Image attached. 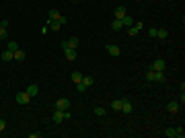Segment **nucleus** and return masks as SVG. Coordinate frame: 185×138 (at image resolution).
I'll return each mask as SVG.
<instances>
[{
    "label": "nucleus",
    "mask_w": 185,
    "mask_h": 138,
    "mask_svg": "<svg viewBox=\"0 0 185 138\" xmlns=\"http://www.w3.org/2000/svg\"><path fill=\"white\" fill-rule=\"evenodd\" d=\"M52 120H54V124H62L64 120H70L68 109H56L54 113H52Z\"/></svg>",
    "instance_id": "f257e3e1"
},
{
    "label": "nucleus",
    "mask_w": 185,
    "mask_h": 138,
    "mask_svg": "<svg viewBox=\"0 0 185 138\" xmlns=\"http://www.w3.org/2000/svg\"><path fill=\"white\" fill-rule=\"evenodd\" d=\"M164 136L167 138H183L185 132H183L181 126H179V128H167V130H164Z\"/></svg>",
    "instance_id": "f03ea898"
},
{
    "label": "nucleus",
    "mask_w": 185,
    "mask_h": 138,
    "mask_svg": "<svg viewBox=\"0 0 185 138\" xmlns=\"http://www.w3.org/2000/svg\"><path fill=\"white\" fill-rule=\"evenodd\" d=\"M78 45H80V39H78V37H70V39H64V41H62V49H64V48L76 49Z\"/></svg>",
    "instance_id": "7ed1b4c3"
},
{
    "label": "nucleus",
    "mask_w": 185,
    "mask_h": 138,
    "mask_svg": "<svg viewBox=\"0 0 185 138\" xmlns=\"http://www.w3.org/2000/svg\"><path fill=\"white\" fill-rule=\"evenodd\" d=\"M164 66H167V64H164V60H163V58H158V60H154V62H152L150 70H154V72H164Z\"/></svg>",
    "instance_id": "20e7f679"
},
{
    "label": "nucleus",
    "mask_w": 185,
    "mask_h": 138,
    "mask_svg": "<svg viewBox=\"0 0 185 138\" xmlns=\"http://www.w3.org/2000/svg\"><path fill=\"white\" fill-rule=\"evenodd\" d=\"M31 101V97L27 95V91H23V93H17V103L19 105H27Z\"/></svg>",
    "instance_id": "39448f33"
},
{
    "label": "nucleus",
    "mask_w": 185,
    "mask_h": 138,
    "mask_svg": "<svg viewBox=\"0 0 185 138\" xmlns=\"http://www.w3.org/2000/svg\"><path fill=\"white\" fill-rule=\"evenodd\" d=\"M25 91H27V95L31 97V99H33V97H37V95H39V87H37V85H33V83L29 85V87H27V89H25Z\"/></svg>",
    "instance_id": "423d86ee"
},
{
    "label": "nucleus",
    "mask_w": 185,
    "mask_h": 138,
    "mask_svg": "<svg viewBox=\"0 0 185 138\" xmlns=\"http://www.w3.org/2000/svg\"><path fill=\"white\" fill-rule=\"evenodd\" d=\"M125 14H128L125 6H115V10H113V17H115V19H119V21H121V19L125 17Z\"/></svg>",
    "instance_id": "0eeeda50"
},
{
    "label": "nucleus",
    "mask_w": 185,
    "mask_h": 138,
    "mask_svg": "<svg viewBox=\"0 0 185 138\" xmlns=\"http://www.w3.org/2000/svg\"><path fill=\"white\" fill-rule=\"evenodd\" d=\"M105 49H107V54H109V56H113V58H117V56L121 54V52H119V48H117V45H113V43L105 45Z\"/></svg>",
    "instance_id": "6e6552de"
},
{
    "label": "nucleus",
    "mask_w": 185,
    "mask_h": 138,
    "mask_svg": "<svg viewBox=\"0 0 185 138\" xmlns=\"http://www.w3.org/2000/svg\"><path fill=\"white\" fill-rule=\"evenodd\" d=\"M179 109H181V105H179L177 101H171V103H167V111H169V113H179Z\"/></svg>",
    "instance_id": "1a4fd4ad"
},
{
    "label": "nucleus",
    "mask_w": 185,
    "mask_h": 138,
    "mask_svg": "<svg viewBox=\"0 0 185 138\" xmlns=\"http://www.w3.org/2000/svg\"><path fill=\"white\" fill-rule=\"evenodd\" d=\"M70 107V99H58L56 101V109H68Z\"/></svg>",
    "instance_id": "9d476101"
},
{
    "label": "nucleus",
    "mask_w": 185,
    "mask_h": 138,
    "mask_svg": "<svg viewBox=\"0 0 185 138\" xmlns=\"http://www.w3.org/2000/svg\"><path fill=\"white\" fill-rule=\"evenodd\" d=\"M25 58H27V54H25L23 49H14L13 52V60H17V62H23Z\"/></svg>",
    "instance_id": "9b49d317"
},
{
    "label": "nucleus",
    "mask_w": 185,
    "mask_h": 138,
    "mask_svg": "<svg viewBox=\"0 0 185 138\" xmlns=\"http://www.w3.org/2000/svg\"><path fill=\"white\" fill-rule=\"evenodd\" d=\"M64 56H66V60H70V62H74V60H76V49L64 48Z\"/></svg>",
    "instance_id": "f8f14e48"
},
{
    "label": "nucleus",
    "mask_w": 185,
    "mask_h": 138,
    "mask_svg": "<svg viewBox=\"0 0 185 138\" xmlns=\"http://www.w3.org/2000/svg\"><path fill=\"white\" fill-rule=\"evenodd\" d=\"M121 111L123 113H132V103H130V99H125V97L121 99Z\"/></svg>",
    "instance_id": "ddd939ff"
},
{
    "label": "nucleus",
    "mask_w": 185,
    "mask_h": 138,
    "mask_svg": "<svg viewBox=\"0 0 185 138\" xmlns=\"http://www.w3.org/2000/svg\"><path fill=\"white\" fill-rule=\"evenodd\" d=\"M62 14H60V10H56V8H52L49 10V14H48V21H58Z\"/></svg>",
    "instance_id": "4468645a"
},
{
    "label": "nucleus",
    "mask_w": 185,
    "mask_h": 138,
    "mask_svg": "<svg viewBox=\"0 0 185 138\" xmlns=\"http://www.w3.org/2000/svg\"><path fill=\"white\" fill-rule=\"evenodd\" d=\"M111 29H113V31H123V23L119 21V19H113V23H111Z\"/></svg>",
    "instance_id": "2eb2a0df"
},
{
    "label": "nucleus",
    "mask_w": 185,
    "mask_h": 138,
    "mask_svg": "<svg viewBox=\"0 0 185 138\" xmlns=\"http://www.w3.org/2000/svg\"><path fill=\"white\" fill-rule=\"evenodd\" d=\"M121 23H123V29H128V27H134V19H132V17H128V14H125V17L121 19Z\"/></svg>",
    "instance_id": "dca6fc26"
},
{
    "label": "nucleus",
    "mask_w": 185,
    "mask_h": 138,
    "mask_svg": "<svg viewBox=\"0 0 185 138\" xmlns=\"http://www.w3.org/2000/svg\"><path fill=\"white\" fill-rule=\"evenodd\" d=\"M152 83H164V72H154Z\"/></svg>",
    "instance_id": "f3484780"
},
{
    "label": "nucleus",
    "mask_w": 185,
    "mask_h": 138,
    "mask_svg": "<svg viewBox=\"0 0 185 138\" xmlns=\"http://www.w3.org/2000/svg\"><path fill=\"white\" fill-rule=\"evenodd\" d=\"M2 60H4V62H10V60H13V52H10V49H4V52H2Z\"/></svg>",
    "instance_id": "a211bd4d"
},
{
    "label": "nucleus",
    "mask_w": 185,
    "mask_h": 138,
    "mask_svg": "<svg viewBox=\"0 0 185 138\" xmlns=\"http://www.w3.org/2000/svg\"><path fill=\"white\" fill-rule=\"evenodd\" d=\"M156 37H158V39H167V37H169V31H167V29H158Z\"/></svg>",
    "instance_id": "6ab92c4d"
},
{
    "label": "nucleus",
    "mask_w": 185,
    "mask_h": 138,
    "mask_svg": "<svg viewBox=\"0 0 185 138\" xmlns=\"http://www.w3.org/2000/svg\"><path fill=\"white\" fill-rule=\"evenodd\" d=\"M111 107L115 111H121V99H113V101H111Z\"/></svg>",
    "instance_id": "aec40b11"
},
{
    "label": "nucleus",
    "mask_w": 185,
    "mask_h": 138,
    "mask_svg": "<svg viewBox=\"0 0 185 138\" xmlns=\"http://www.w3.org/2000/svg\"><path fill=\"white\" fill-rule=\"evenodd\" d=\"M70 78H72L74 83H80V81H82V74H80V72H78V70H74V72L70 74Z\"/></svg>",
    "instance_id": "412c9836"
},
{
    "label": "nucleus",
    "mask_w": 185,
    "mask_h": 138,
    "mask_svg": "<svg viewBox=\"0 0 185 138\" xmlns=\"http://www.w3.org/2000/svg\"><path fill=\"white\" fill-rule=\"evenodd\" d=\"M82 83L87 85V87H93V85H95V78H93V76H82Z\"/></svg>",
    "instance_id": "4be33fe9"
},
{
    "label": "nucleus",
    "mask_w": 185,
    "mask_h": 138,
    "mask_svg": "<svg viewBox=\"0 0 185 138\" xmlns=\"http://www.w3.org/2000/svg\"><path fill=\"white\" fill-rule=\"evenodd\" d=\"M48 23H49V29H52V31H60L62 29V25L58 21H48Z\"/></svg>",
    "instance_id": "5701e85b"
},
{
    "label": "nucleus",
    "mask_w": 185,
    "mask_h": 138,
    "mask_svg": "<svg viewBox=\"0 0 185 138\" xmlns=\"http://www.w3.org/2000/svg\"><path fill=\"white\" fill-rule=\"evenodd\" d=\"M87 89H89V87H87V85L82 83V81H80V83H76V91H78V93H84Z\"/></svg>",
    "instance_id": "b1692460"
},
{
    "label": "nucleus",
    "mask_w": 185,
    "mask_h": 138,
    "mask_svg": "<svg viewBox=\"0 0 185 138\" xmlns=\"http://www.w3.org/2000/svg\"><path fill=\"white\" fill-rule=\"evenodd\" d=\"M0 39H8V29L0 27Z\"/></svg>",
    "instance_id": "393cba45"
},
{
    "label": "nucleus",
    "mask_w": 185,
    "mask_h": 138,
    "mask_svg": "<svg viewBox=\"0 0 185 138\" xmlns=\"http://www.w3.org/2000/svg\"><path fill=\"white\" fill-rule=\"evenodd\" d=\"M95 116H105V107L97 105V107H95Z\"/></svg>",
    "instance_id": "a878e982"
},
{
    "label": "nucleus",
    "mask_w": 185,
    "mask_h": 138,
    "mask_svg": "<svg viewBox=\"0 0 185 138\" xmlns=\"http://www.w3.org/2000/svg\"><path fill=\"white\" fill-rule=\"evenodd\" d=\"M8 49H10V52H14V49H19L17 41H8Z\"/></svg>",
    "instance_id": "bb28decb"
},
{
    "label": "nucleus",
    "mask_w": 185,
    "mask_h": 138,
    "mask_svg": "<svg viewBox=\"0 0 185 138\" xmlns=\"http://www.w3.org/2000/svg\"><path fill=\"white\" fill-rule=\"evenodd\" d=\"M146 78H148V81L152 83V78H154V70H150V68H148V72H146Z\"/></svg>",
    "instance_id": "cd10ccee"
},
{
    "label": "nucleus",
    "mask_w": 185,
    "mask_h": 138,
    "mask_svg": "<svg viewBox=\"0 0 185 138\" xmlns=\"http://www.w3.org/2000/svg\"><path fill=\"white\" fill-rule=\"evenodd\" d=\"M156 31H158L156 27H150L148 29V35H150V37H156Z\"/></svg>",
    "instance_id": "c85d7f7f"
},
{
    "label": "nucleus",
    "mask_w": 185,
    "mask_h": 138,
    "mask_svg": "<svg viewBox=\"0 0 185 138\" xmlns=\"http://www.w3.org/2000/svg\"><path fill=\"white\" fill-rule=\"evenodd\" d=\"M128 35H138V29L136 27H128Z\"/></svg>",
    "instance_id": "c756f323"
},
{
    "label": "nucleus",
    "mask_w": 185,
    "mask_h": 138,
    "mask_svg": "<svg viewBox=\"0 0 185 138\" xmlns=\"http://www.w3.org/2000/svg\"><path fill=\"white\" fill-rule=\"evenodd\" d=\"M58 23H60L62 27H64V25H66V23H68V19H66V17H60V19H58Z\"/></svg>",
    "instance_id": "7c9ffc66"
},
{
    "label": "nucleus",
    "mask_w": 185,
    "mask_h": 138,
    "mask_svg": "<svg viewBox=\"0 0 185 138\" xmlns=\"http://www.w3.org/2000/svg\"><path fill=\"white\" fill-rule=\"evenodd\" d=\"M8 25H10V23H8L6 19H2V21H0V27H4V29H8Z\"/></svg>",
    "instance_id": "2f4dec72"
},
{
    "label": "nucleus",
    "mask_w": 185,
    "mask_h": 138,
    "mask_svg": "<svg viewBox=\"0 0 185 138\" xmlns=\"http://www.w3.org/2000/svg\"><path fill=\"white\" fill-rule=\"evenodd\" d=\"M134 27L140 31V29H144V23H142V21H138V23H134Z\"/></svg>",
    "instance_id": "473e14b6"
},
{
    "label": "nucleus",
    "mask_w": 185,
    "mask_h": 138,
    "mask_svg": "<svg viewBox=\"0 0 185 138\" xmlns=\"http://www.w3.org/2000/svg\"><path fill=\"white\" fill-rule=\"evenodd\" d=\"M6 130V122H4V120H0V132H4Z\"/></svg>",
    "instance_id": "72a5a7b5"
},
{
    "label": "nucleus",
    "mask_w": 185,
    "mask_h": 138,
    "mask_svg": "<svg viewBox=\"0 0 185 138\" xmlns=\"http://www.w3.org/2000/svg\"><path fill=\"white\" fill-rule=\"evenodd\" d=\"M29 138H41V134H39V132H31V134H29Z\"/></svg>",
    "instance_id": "f704fd0d"
},
{
    "label": "nucleus",
    "mask_w": 185,
    "mask_h": 138,
    "mask_svg": "<svg viewBox=\"0 0 185 138\" xmlns=\"http://www.w3.org/2000/svg\"><path fill=\"white\" fill-rule=\"evenodd\" d=\"M72 2H78V0H72Z\"/></svg>",
    "instance_id": "c9c22d12"
}]
</instances>
